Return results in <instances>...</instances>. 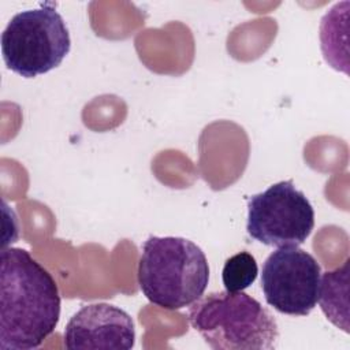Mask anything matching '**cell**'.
<instances>
[{
    "mask_svg": "<svg viewBox=\"0 0 350 350\" xmlns=\"http://www.w3.org/2000/svg\"><path fill=\"white\" fill-rule=\"evenodd\" d=\"M0 258V349H37L60 319L57 283L25 249H3Z\"/></svg>",
    "mask_w": 350,
    "mask_h": 350,
    "instance_id": "1",
    "label": "cell"
},
{
    "mask_svg": "<svg viewBox=\"0 0 350 350\" xmlns=\"http://www.w3.org/2000/svg\"><path fill=\"white\" fill-rule=\"evenodd\" d=\"M70 48L68 27L52 3L15 14L1 33L4 63L23 78L56 68Z\"/></svg>",
    "mask_w": 350,
    "mask_h": 350,
    "instance_id": "4",
    "label": "cell"
},
{
    "mask_svg": "<svg viewBox=\"0 0 350 350\" xmlns=\"http://www.w3.org/2000/svg\"><path fill=\"white\" fill-rule=\"evenodd\" d=\"M257 273L256 258L247 252H239L226 260L221 279L227 291H242L256 280Z\"/></svg>",
    "mask_w": 350,
    "mask_h": 350,
    "instance_id": "8",
    "label": "cell"
},
{
    "mask_svg": "<svg viewBox=\"0 0 350 350\" xmlns=\"http://www.w3.org/2000/svg\"><path fill=\"white\" fill-rule=\"evenodd\" d=\"M314 227V211L291 180L271 185L247 202L246 231L267 246H299Z\"/></svg>",
    "mask_w": 350,
    "mask_h": 350,
    "instance_id": "5",
    "label": "cell"
},
{
    "mask_svg": "<svg viewBox=\"0 0 350 350\" xmlns=\"http://www.w3.org/2000/svg\"><path fill=\"white\" fill-rule=\"evenodd\" d=\"M134 343L131 316L105 302L82 306L64 329V346L68 350H130Z\"/></svg>",
    "mask_w": 350,
    "mask_h": 350,
    "instance_id": "7",
    "label": "cell"
},
{
    "mask_svg": "<svg viewBox=\"0 0 350 350\" xmlns=\"http://www.w3.org/2000/svg\"><path fill=\"white\" fill-rule=\"evenodd\" d=\"M137 276L150 304L176 310L202 297L209 265L201 247L186 238L149 237L142 245Z\"/></svg>",
    "mask_w": 350,
    "mask_h": 350,
    "instance_id": "2",
    "label": "cell"
},
{
    "mask_svg": "<svg viewBox=\"0 0 350 350\" xmlns=\"http://www.w3.org/2000/svg\"><path fill=\"white\" fill-rule=\"evenodd\" d=\"M191 327L213 350H272L279 339L275 317L242 291H216L189 309Z\"/></svg>",
    "mask_w": 350,
    "mask_h": 350,
    "instance_id": "3",
    "label": "cell"
},
{
    "mask_svg": "<svg viewBox=\"0 0 350 350\" xmlns=\"http://www.w3.org/2000/svg\"><path fill=\"white\" fill-rule=\"evenodd\" d=\"M321 268L316 258L298 246L278 247L261 271L265 301L279 313L306 316L320 295Z\"/></svg>",
    "mask_w": 350,
    "mask_h": 350,
    "instance_id": "6",
    "label": "cell"
}]
</instances>
